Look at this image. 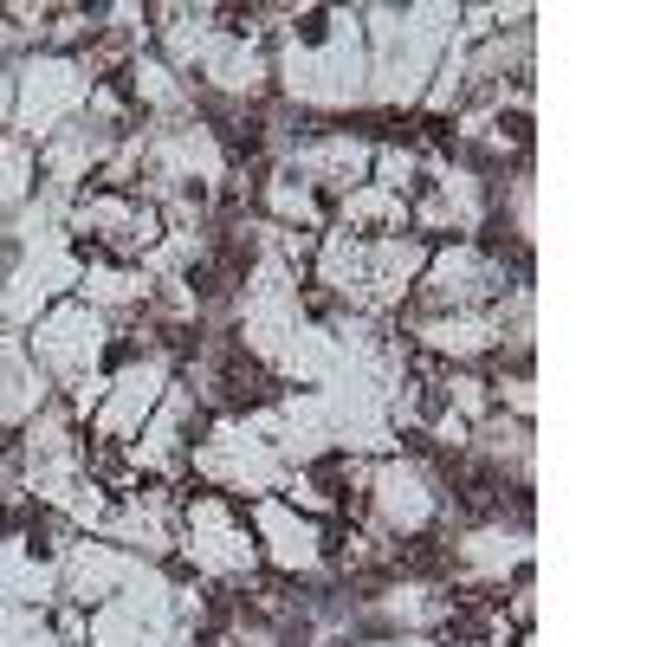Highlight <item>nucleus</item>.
<instances>
[{"label": "nucleus", "instance_id": "nucleus-1", "mask_svg": "<svg viewBox=\"0 0 647 647\" xmlns=\"http://www.w3.org/2000/svg\"><path fill=\"white\" fill-rule=\"evenodd\" d=\"M214 389H220V402H227V408H259V402H272V395H279V382H272L253 356L220 350V382H214Z\"/></svg>", "mask_w": 647, "mask_h": 647}, {"label": "nucleus", "instance_id": "nucleus-2", "mask_svg": "<svg viewBox=\"0 0 647 647\" xmlns=\"http://www.w3.org/2000/svg\"><path fill=\"white\" fill-rule=\"evenodd\" d=\"M440 641L447 647H505L512 641V628H505L499 609H486V602H473V609L447 615V628H440Z\"/></svg>", "mask_w": 647, "mask_h": 647}, {"label": "nucleus", "instance_id": "nucleus-3", "mask_svg": "<svg viewBox=\"0 0 647 647\" xmlns=\"http://www.w3.org/2000/svg\"><path fill=\"white\" fill-rule=\"evenodd\" d=\"M20 538H26V557H59V525L52 518H39V512H26V525H20Z\"/></svg>", "mask_w": 647, "mask_h": 647}, {"label": "nucleus", "instance_id": "nucleus-4", "mask_svg": "<svg viewBox=\"0 0 647 647\" xmlns=\"http://www.w3.org/2000/svg\"><path fill=\"white\" fill-rule=\"evenodd\" d=\"M59 635H65V647H85V615L65 609V615H59Z\"/></svg>", "mask_w": 647, "mask_h": 647}, {"label": "nucleus", "instance_id": "nucleus-5", "mask_svg": "<svg viewBox=\"0 0 647 647\" xmlns=\"http://www.w3.org/2000/svg\"><path fill=\"white\" fill-rule=\"evenodd\" d=\"M285 253H292V259H311V253H318V240H311V233H285Z\"/></svg>", "mask_w": 647, "mask_h": 647}, {"label": "nucleus", "instance_id": "nucleus-6", "mask_svg": "<svg viewBox=\"0 0 647 647\" xmlns=\"http://www.w3.org/2000/svg\"><path fill=\"white\" fill-rule=\"evenodd\" d=\"M298 33H305V39H311V46H318V39L330 33V20H324V13H305V20H298Z\"/></svg>", "mask_w": 647, "mask_h": 647}]
</instances>
